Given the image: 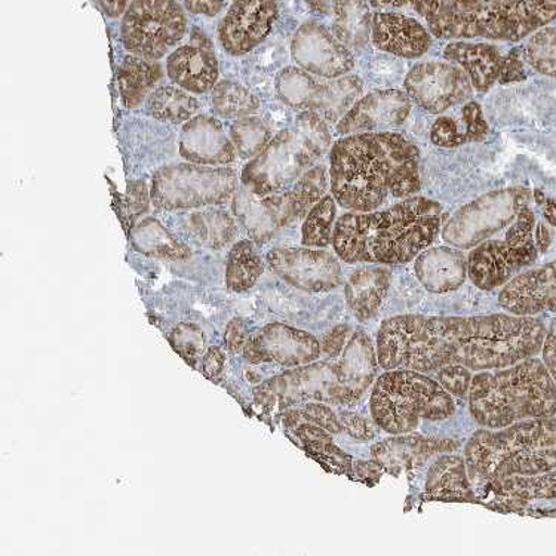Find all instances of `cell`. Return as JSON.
Segmentation results:
<instances>
[{
    "mask_svg": "<svg viewBox=\"0 0 556 556\" xmlns=\"http://www.w3.org/2000/svg\"><path fill=\"white\" fill-rule=\"evenodd\" d=\"M295 435L302 441L306 452L315 457L320 465H326L336 472L346 473L351 470L352 462L339 446L332 442V433L312 424L295 426Z\"/></svg>",
    "mask_w": 556,
    "mask_h": 556,
    "instance_id": "f35d334b",
    "label": "cell"
},
{
    "mask_svg": "<svg viewBox=\"0 0 556 556\" xmlns=\"http://www.w3.org/2000/svg\"><path fill=\"white\" fill-rule=\"evenodd\" d=\"M526 63L540 75L556 79V28L545 27L522 45Z\"/></svg>",
    "mask_w": 556,
    "mask_h": 556,
    "instance_id": "b9f144b4",
    "label": "cell"
},
{
    "mask_svg": "<svg viewBox=\"0 0 556 556\" xmlns=\"http://www.w3.org/2000/svg\"><path fill=\"white\" fill-rule=\"evenodd\" d=\"M129 237H131L134 249L149 257L180 262L192 255L189 245L166 229L156 218L150 217L137 223L136 227L129 231Z\"/></svg>",
    "mask_w": 556,
    "mask_h": 556,
    "instance_id": "836d02e7",
    "label": "cell"
},
{
    "mask_svg": "<svg viewBox=\"0 0 556 556\" xmlns=\"http://www.w3.org/2000/svg\"><path fill=\"white\" fill-rule=\"evenodd\" d=\"M229 137L238 157L251 161L270 143L274 132L263 117L251 115L231 122Z\"/></svg>",
    "mask_w": 556,
    "mask_h": 556,
    "instance_id": "60d3db41",
    "label": "cell"
},
{
    "mask_svg": "<svg viewBox=\"0 0 556 556\" xmlns=\"http://www.w3.org/2000/svg\"><path fill=\"white\" fill-rule=\"evenodd\" d=\"M546 480L547 484H549L552 494H554V497L556 498V469L549 470V472H546Z\"/></svg>",
    "mask_w": 556,
    "mask_h": 556,
    "instance_id": "6125c7cd",
    "label": "cell"
},
{
    "mask_svg": "<svg viewBox=\"0 0 556 556\" xmlns=\"http://www.w3.org/2000/svg\"><path fill=\"white\" fill-rule=\"evenodd\" d=\"M182 7L197 17L215 18L225 10L226 0H182Z\"/></svg>",
    "mask_w": 556,
    "mask_h": 556,
    "instance_id": "816d5d0a",
    "label": "cell"
},
{
    "mask_svg": "<svg viewBox=\"0 0 556 556\" xmlns=\"http://www.w3.org/2000/svg\"><path fill=\"white\" fill-rule=\"evenodd\" d=\"M105 17L117 20L124 17L131 0H97Z\"/></svg>",
    "mask_w": 556,
    "mask_h": 556,
    "instance_id": "9f6ffc18",
    "label": "cell"
},
{
    "mask_svg": "<svg viewBox=\"0 0 556 556\" xmlns=\"http://www.w3.org/2000/svg\"><path fill=\"white\" fill-rule=\"evenodd\" d=\"M146 115L161 124L182 127L202 111V103L192 92L176 84H161L144 103Z\"/></svg>",
    "mask_w": 556,
    "mask_h": 556,
    "instance_id": "d6a6232c",
    "label": "cell"
},
{
    "mask_svg": "<svg viewBox=\"0 0 556 556\" xmlns=\"http://www.w3.org/2000/svg\"><path fill=\"white\" fill-rule=\"evenodd\" d=\"M178 153L186 162L206 166H231L238 153L223 122L199 113L178 134Z\"/></svg>",
    "mask_w": 556,
    "mask_h": 556,
    "instance_id": "603a6c76",
    "label": "cell"
},
{
    "mask_svg": "<svg viewBox=\"0 0 556 556\" xmlns=\"http://www.w3.org/2000/svg\"><path fill=\"white\" fill-rule=\"evenodd\" d=\"M419 165L420 149L404 134L344 136L330 150L331 194L344 210L369 213L391 198L416 197L421 188Z\"/></svg>",
    "mask_w": 556,
    "mask_h": 556,
    "instance_id": "7a4b0ae2",
    "label": "cell"
},
{
    "mask_svg": "<svg viewBox=\"0 0 556 556\" xmlns=\"http://www.w3.org/2000/svg\"><path fill=\"white\" fill-rule=\"evenodd\" d=\"M331 361L291 368L255 389V403L266 408L324 403L353 405L375 383L379 359L371 337L353 330L342 353Z\"/></svg>",
    "mask_w": 556,
    "mask_h": 556,
    "instance_id": "277c9868",
    "label": "cell"
},
{
    "mask_svg": "<svg viewBox=\"0 0 556 556\" xmlns=\"http://www.w3.org/2000/svg\"><path fill=\"white\" fill-rule=\"evenodd\" d=\"M337 201L331 193L320 199L308 211L302 226V245L308 249H327L332 243L337 222Z\"/></svg>",
    "mask_w": 556,
    "mask_h": 556,
    "instance_id": "ab89813d",
    "label": "cell"
},
{
    "mask_svg": "<svg viewBox=\"0 0 556 556\" xmlns=\"http://www.w3.org/2000/svg\"><path fill=\"white\" fill-rule=\"evenodd\" d=\"M188 34V11L178 0H131L121 18L125 51L141 59H165Z\"/></svg>",
    "mask_w": 556,
    "mask_h": 556,
    "instance_id": "7c38bea8",
    "label": "cell"
},
{
    "mask_svg": "<svg viewBox=\"0 0 556 556\" xmlns=\"http://www.w3.org/2000/svg\"><path fill=\"white\" fill-rule=\"evenodd\" d=\"M211 111L218 119L238 121L255 115L262 108L260 99L237 80L220 79L210 94Z\"/></svg>",
    "mask_w": 556,
    "mask_h": 556,
    "instance_id": "74e56055",
    "label": "cell"
},
{
    "mask_svg": "<svg viewBox=\"0 0 556 556\" xmlns=\"http://www.w3.org/2000/svg\"><path fill=\"white\" fill-rule=\"evenodd\" d=\"M441 226V204L416 194L386 210L343 214L331 245L349 265H407L435 242Z\"/></svg>",
    "mask_w": 556,
    "mask_h": 556,
    "instance_id": "3957f363",
    "label": "cell"
},
{
    "mask_svg": "<svg viewBox=\"0 0 556 556\" xmlns=\"http://www.w3.org/2000/svg\"><path fill=\"white\" fill-rule=\"evenodd\" d=\"M291 59L295 66L324 79L351 75L355 55L340 42L326 24L308 20L295 30L291 40Z\"/></svg>",
    "mask_w": 556,
    "mask_h": 556,
    "instance_id": "ac0fdd59",
    "label": "cell"
},
{
    "mask_svg": "<svg viewBox=\"0 0 556 556\" xmlns=\"http://www.w3.org/2000/svg\"><path fill=\"white\" fill-rule=\"evenodd\" d=\"M368 3L376 11H397L408 7V0H368Z\"/></svg>",
    "mask_w": 556,
    "mask_h": 556,
    "instance_id": "680465c9",
    "label": "cell"
},
{
    "mask_svg": "<svg viewBox=\"0 0 556 556\" xmlns=\"http://www.w3.org/2000/svg\"><path fill=\"white\" fill-rule=\"evenodd\" d=\"M435 372V380L450 395L458 397L469 395L473 376L465 365H446V367H442Z\"/></svg>",
    "mask_w": 556,
    "mask_h": 556,
    "instance_id": "bcb514c9",
    "label": "cell"
},
{
    "mask_svg": "<svg viewBox=\"0 0 556 556\" xmlns=\"http://www.w3.org/2000/svg\"><path fill=\"white\" fill-rule=\"evenodd\" d=\"M320 343L311 332L286 324H269L250 336L243 346V356L251 364H275L283 368H298L316 363Z\"/></svg>",
    "mask_w": 556,
    "mask_h": 556,
    "instance_id": "ffe728a7",
    "label": "cell"
},
{
    "mask_svg": "<svg viewBox=\"0 0 556 556\" xmlns=\"http://www.w3.org/2000/svg\"><path fill=\"white\" fill-rule=\"evenodd\" d=\"M339 419L343 429L346 430L349 435L355 438V440L369 441L376 437V429L372 428V425L369 424L368 419L359 416V414L343 412L340 414Z\"/></svg>",
    "mask_w": 556,
    "mask_h": 556,
    "instance_id": "681fc988",
    "label": "cell"
},
{
    "mask_svg": "<svg viewBox=\"0 0 556 556\" xmlns=\"http://www.w3.org/2000/svg\"><path fill=\"white\" fill-rule=\"evenodd\" d=\"M182 229L199 245L222 250L230 245L239 235L238 223L227 211L208 206L182 215Z\"/></svg>",
    "mask_w": 556,
    "mask_h": 556,
    "instance_id": "4dcf8cb0",
    "label": "cell"
},
{
    "mask_svg": "<svg viewBox=\"0 0 556 556\" xmlns=\"http://www.w3.org/2000/svg\"><path fill=\"white\" fill-rule=\"evenodd\" d=\"M470 481L533 477L556 469V420L530 419L477 430L465 448Z\"/></svg>",
    "mask_w": 556,
    "mask_h": 556,
    "instance_id": "8992f818",
    "label": "cell"
},
{
    "mask_svg": "<svg viewBox=\"0 0 556 556\" xmlns=\"http://www.w3.org/2000/svg\"><path fill=\"white\" fill-rule=\"evenodd\" d=\"M556 20V0H456L433 38L521 42Z\"/></svg>",
    "mask_w": 556,
    "mask_h": 556,
    "instance_id": "ba28073f",
    "label": "cell"
},
{
    "mask_svg": "<svg viewBox=\"0 0 556 556\" xmlns=\"http://www.w3.org/2000/svg\"><path fill=\"white\" fill-rule=\"evenodd\" d=\"M369 409L377 428L404 435L421 421L450 419L456 413L453 396L435 379L414 369H388L372 386Z\"/></svg>",
    "mask_w": 556,
    "mask_h": 556,
    "instance_id": "9c48e42d",
    "label": "cell"
},
{
    "mask_svg": "<svg viewBox=\"0 0 556 556\" xmlns=\"http://www.w3.org/2000/svg\"><path fill=\"white\" fill-rule=\"evenodd\" d=\"M278 20V0H230L217 27V40L230 56L250 54L267 38Z\"/></svg>",
    "mask_w": 556,
    "mask_h": 556,
    "instance_id": "d6986e66",
    "label": "cell"
},
{
    "mask_svg": "<svg viewBox=\"0 0 556 556\" xmlns=\"http://www.w3.org/2000/svg\"><path fill=\"white\" fill-rule=\"evenodd\" d=\"M169 340H172L173 348L180 353L181 358L194 367L202 349H204V332L192 324H181L172 332Z\"/></svg>",
    "mask_w": 556,
    "mask_h": 556,
    "instance_id": "f6af8a7d",
    "label": "cell"
},
{
    "mask_svg": "<svg viewBox=\"0 0 556 556\" xmlns=\"http://www.w3.org/2000/svg\"><path fill=\"white\" fill-rule=\"evenodd\" d=\"M266 262L278 278L302 291L328 292L343 282L339 258L324 249H274L267 253Z\"/></svg>",
    "mask_w": 556,
    "mask_h": 556,
    "instance_id": "e0dca14e",
    "label": "cell"
},
{
    "mask_svg": "<svg viewBox=\"0 0 556 556\" xmlns=\"http://www.w3.org/2000/svg\"><path fill=\"white\" fill-rule=\"evenodd\" d=\"M404 89L414 104L432 115L465 104L475 91L465 71L446 60L417 63L405 76Z\"/></svg>",
    "mask_w": 556,
    "mask_h": 556,
    "instance_id": "2e32d148",
    "label": "cell"
},
{
    "mask_svg": "<svg viewBox=\"0 0 556 556\" xmlns=\"http://www.w3.org/2000/svg\"><path fill=\"white\" fill-rule=\"evenodd\" d=\"M454 2L456 0H408V7H412L413 11L425 20L430 34H432Z\"/></svg>",
    "mask_w": 556,
    "mask_h": 556,
    "instance_id": "7dc6e473",
    "label": "cell"
},
{
    "mask_svg": "<svg viewBox=\"0 0 556 556\" xmlns=\"http://www.w3.org/2000/svg\"><path fill=\"white\" fill-rule=\"evenodd\" d=\"M304 2H306L308 10L316 15H320V17L331 14L332 0H304Z\"/></svg>",
    "mask_w": 556,
    "mask_h": 556,
    "instance_id": "91938a15",
    "label": "cell"
},
{
    "mask_svg": "<svg viewBox=\"0 0 556 556\" xmlns=\"http://www.w3.org/2000/svg\"><path fill=\"white\" fill-rule=\"evenodd\" d=\"M426 491L433 497L473 498L466 460L460 456L438 458L428 472Z\"/></svg>",
    "mask_w": 556,
    "mask_h": 556,
    "instance_id": "e575fe53",
    "label": "cell"
},
{
    "mask_svg": "<svg viewBox=\"0 0 556 556\" xmlns=\"http://www.w3.org/2000/svg\"><path fill=\"white\" fill-rule=\"evenodd\" d=\"M542 361L556 383V318L551 320L542 348Z\"/></svg>",
    "mask_w": 556,
    "mask_h": 556,
    "instance_id": "db71d44e",
    "label": "cell"
},
{
    "mask_svg": "<svg viewBox=\"0 0 556 556\" xmlns=\"http://www.w3.org/2000/svg\"><path fill=\"white\" fill-rule=\"evenodd\" d=\"M498 304L509 314H556V260L510 279L498 294Z\"/></svg>",
    "mask_w": 556,
    "mask_h": 556,
    "instance_id": "d4e9b609",
    "label": "cell"
},
{
    "mask_svg": "<svg viewBox=\"0 0 556 556\" xmlns=\"http://www.w3.org/2000/svg\"><path fill=\"white\" fill-rule=\"evenodd\" d=\"M414 271L433 294L457 291L468 278V257L456 247H433L417 255Z\"/></svg>",
    "mask_w": 556,
    "mask_h": 556,
    "instance_id": "484cf974",
    "label": "cell"
},
{
    "mask_svg": "<svg viewBox=\"0 0 556 556\" xmlns=\"http://www.w3.org/2000/svg\"><path fill=\"white\" fill-rule=\"evenodd\" d=\"M442 54L465 71L475 91L489 92L498 83L503 54L497 45L458 39L446 45Z\"/></svg>",
    "mask_w": 556,
    "mask_h": 556,
    "instance_id": "4316f807",
    "label": "cell"
},
{
    "mask_svg": "<svg viewBox=\"0 0 556 556\" xmlns=\"http://www.w3.org/2000/svg\"><path fill=\"white\" fill-rule=\"evenodd\" d=\"M392 274L386 267H361L349 276L344 286L346 303L359 323L375 318L391 288Z\"/></svg>",
    "mask_w": 556,
    "mask_h": 556,
    "instance_id": "83f0119b",
    "label": "cell"
},
{
    "mask_svg": "<svg viewBox=\"0 0 556 556\" xmlns=\"http://www.w3.org/2000/svg\"><path fill=\"white\" fill-rule=\"evenodd\" d=\"M331 31L349 50L363 51L371 40L372 12L368 0H332Z\"/></svg>",
    "mask_w": 556,
    "mask_h": 556,
    "instance_id": "1f68e13d",
    "label": "cell"
},
{
    "mask_svg": "<svg viewBox=\"0 0 556 556\" xmlns=\"http://www.w3.org/2000/svg\"><path fill=\"white\" fill-rule=\"evenodd\" d=\"M489 122L477 101L463 104L458 117L442 115L430 129V141L442 149H456L463 144L480 143L489 137Z\"/></svg>",
    "mask_w": 556,
    "mask_h": 556,
    "instance_id": "f1b7e54d",
    "label": "cell"
},
{
    "mask_svg": "<svg viewBox=\"0 0 556 556\" xmlns=\"http://www.w3.org/2000/svg\"><path fill=\"white\" fill-rule=\"evenodd\" d=\"M526 60L522 55V47L513 48L506 55H503L501 77L498 83L515 84L527 79Z\"/></svg>",
    "mask_w": 556,
    "mask_h": 556,
    "instance_id": "c3c4849f",
    "label": "cell"
},
{
    "mask_svg": "<svg viewBox=\"0 0 556 556\" xmlns=\"http://www.w3.org/2000/svg\"><path fill=\"white\" fill-rule=\"evenodd\" d=\"M531 190L523 186L493 190L462 206L442 229V239L460 250H470L513 225L519 211L529 206Z\"/></svg>",
    "mask_w": 556,
    "mask_h": 556,
    "instance_id": "9a60e30c",
    "label": "cell"
},
{
    "mask_svg": "<svg viewBox=\"0 0 556 556\" xmlns=\"http://www.w3.org/2000/svg\"><path fill=\"white\" fill-rule=\"evenodd\" d=\"M332 144L328 122L318 113L300 112L291 127L275 134L270 143L243 166L241 185L260 198L281 193L314 168Z\"/></svg>",
    "mask_w": 556,
    "mask_h": 556,
    "instance_id": "52a82bcc",
    "label": "cell"
},
{
    "mask_svg": "<svg viewBox=\"0 0 556 556\" xmlns=\"http://www.w3.org/2000/svg\"><path fill=\"white\" fill-rule=\"evenodd\" d=\"M282 420L291 429L302 424H312L334 433V435L343 430L339 416L324 403H306L302 408L287 409Z\"/></svg>",
    "mask_w": 556,
    "mask_h": 556,
    "instance_id": "7bdbcfd3",
    "label": "cell"
},
{
    "mask_svg": "<svg viewBox=\"0 0 556 556\" xmlns=\"http://www.w3.org/2000/svg\"><path fill=\"white\" fill-rule=\"evenodd\" d=\"M535 215L529 206L519 211L517 220L502 239H486L468 255V276L482 291L505 287L522 269L533 265L539 250L534 241Z\"/></svg>",
    "mask_w": 556,
    "mask_h": 556,
    "instance_id": "4fadbf2b",
    "label": "cell"
},
{
    "mask_svg": "<svg viewBox=\"0 0 556 556\" xmlns=\"http://www.w3.org/2000/svg\"><path fill=\"white\" fill-rule=\"evenodd\" d=\"M165 71L160 61L141 59L128 54L117 68V91L122 104L128 111L140 108L146 103L154 89L160 87Z\"/></svg>",
    "mask_w": 556,
    "mask_h": 556,
    "instance_id": "f546056e",
    "label": "cell"
},
{
    "mask_svg": "<svg viewBox=\"0 0 556 556\" xmlns=\"http://www.w3.org/2000/svg\"><path fill=\"white\" fill-rule=\"evenodd\" d=\"M328 189L330 169L326 164H316L281 193L260 198L239 186L231 199V211L251 239L263 243L269 241L276 230L304 220L308 211L326 197Z\"/></svg>",
    "mask_w": 556,
    "mask_h": 556,
    "instance_id": "30bf717a",
    "label": "cell"
},
{
    "mask_svg": "<svg viewBox=\"0 0 556 556\" xmlns=\"http://www.w3.org/2000/svg\"><path fill=\"white\" fill-rule=\"evenodd\" d=\"M535 245H538L539 253H546L552 243V231L546 222H539L535 226L534 233Z\"/></svg>",
    "mask_w": 556,
    "mask_h": 556,
    "instance_id": "6f0895ef",
    "label": "cell"
},
{
    "mask_svg": "<svg viewBox=\"0 0 556 556\" xmlns=\"http://www.w3.org/2000/svg\"><path fill=\"white\" fill-rule=\"evenodd\" d=\"M371 43L386 54L420 59L430 50L433 36L417 18L397 11H376L371 20Z\"/></svg>",
    "mask_w": 556,
    "mask_h": 556,
    "instance_id": "cb8c5ba5",
    "label": "cell"
},
{
    "mask_svg": "<svg viewBox=\"0 0 556 556\" xmlns=\"http://www.w3.org/2000/svg\"><path fill=\"white\" fill-rule=\"evenodd\" d=\"M547 328L534 316L400 315L381 323L377 359L384 371L435 372L446 365L470 371L510 367L542 352Z\"/></svg>",
    "mask_w": 556,
    "mask_h": 556,
    "instance_id": "6da1fadb",
    "label": "cell"
},
{
    "mask_svg": "<svg viewBox=\"0 0 556 556\" xmlns=\"http://www.w3.org/2000/svg\"><path fill=\"white\" fill-rule=\"evenodd\" d=\"M225 343L227 351L237 353L245 346L247 343V324L241 318L230 320L225 332Z\"/></svg>",
    "mask_w": 556,
    "mask_h": 556,
    "instance_id": "f5cc1de1",
    "label": "cell"
},
{
    "mask_svg": "<svg viewBox=\"0 0 556 556\" xmlns=\"http://www.w3.org/2000/svg\"><path fill=\"white\" fill-rule=\"evenodd\" d=\"M456 442L433 438L409 437L380 442L372 448V456L380 465H420L430 454L456 448Z\"/></svg>",
    "mask_w": 556,
    "mask_h": 556,
    "instance_id": "d590c367",
    "label": "cell"
},
{
    "mask_svg": "<svg viewBox=\"0 0 556 556\" xmlns=\"http://www.w3.org/2000/svg\"><path fill=\"white\" fill-rule=\"evenodd\" d=\"M413 101L400 89H376L361 97L336 124L339 136L393 131L407 122Z\"/></svg>",
    "mask_w": 556,
    "mask_h": 556,
    "instance_id": "7402d4cb",
    "label": "cell"
},
{
    "mask_svg": "<svg viewBox=\"0 0 556 556\" xmlns=\"http://www.w3.org/2000/svg\"><path fill=\"white\" fill-rule=\"evenodd\" d=\"M468 396L475 421L489 429L556 414L555 380L534 356L510 367L478 372Z\"/></svg>",
    "mask_w": 556,
    "mask_h": 556,
    "instance_id": "5b68a950",
    "label": "cell"
},
{
    "mask_svg": "<svg viewBox=\"0 0 556 556\" xmlns=\"http://www.w3.org/2000/svg\"><path fill=\"white\" fill-rule=\"evenodd\" d=\"M275 91L288 108L315 112L328 124H337L359 100L364 83L356 75L324 79L298 66H288L276 75Z\"/></svg>",
    "mask_w": 556,
    "mask_h": 556,
    "instance_id": "5bb4252c",
    "label": "cell"
},
{
    "mask_svg": "<svg viewBox=\"0 0 556 556\" xmlns=\"http://www.w3.org/2000/svg\"><path fill=\"white\" fill-rule=\"evenodd\" d=\"M265 274V262L253 239H242L231 247L226 263V286L233 292L251 290Z\"/></svg>",
    "mask_w": 556,
    "mask_h": 556,
    "instance_id": "8d00e7d4",
    "label": "cell"
},
{
    "mask_svg": "<svg viewBox=\"0 0 556 556\" xmlns=\"http://www.w3.org/2000/svg\"><path fill=\"white\" fill-rule=\"evenodd\" d=\"M353 328L351 326H337L332 328L330 332H327L320 342V351L324 355L337 356L342 353L344 346H346L348 340L351 339Z\"/></svg>",
    "mask_w": 556,
    "mask_h": 556,
    "instance_id": "f907efd6",
    "label": "cell"
},
{
    "mask_svg": "<svg viewBox=\"0 0 556 556\" xmlns=\"http://www.w3.org/2000/svg\"><path fill=\"white\" fill-rule=\"evenodd\" d=\"M150 204H152V197H150L148 181L144 178L129 181L119 208L122 225L128 233L136 227L138 218L148 213Z\"/></svg>",
    "mask_w": 556,
    "mask_h": 556,
    "instance_id": "ee69618b",
    "label": "cell"
},
{
    "mask_svg": "<svg viewBox=\"0 0 556 556\" xmlns=\"http://www.w3.org/2000/svg\"><path fill=\"white\" fill-rule=\"evenodd\" d=\"M233 166H206L192 162L165 164L153 173L150 197L157 211L178 213L226 205L238 192Z\"/></svg>",
    "mask_w": 556,
    "mask_h": 556,
    "instance_id": "8fae6325",
    "label": "cell"
},
{
    "mask_svg": "<svg viewBox=\"0 0 556 556\" xmlns=\"http://www.w3.org/2000/svg\"><path fill=\"white\" fill-rule=\"evenodd\" d=\"M543 218L547 225L556 227V198H549L543 202Z\"/></svg>",
    "mask_w": 556,
    "mask_h": 556,
    "instance_id": "94428289",
    "label": "cell"
},
{
    "mask_svg": "<svg viewBox=\"0 0 556 556\" xmlns=\"http://www.w3.org/2000/svg\"><path fill=\"white\" fill-rule=\"evenodd\" d=\"M225 361V353L222 352V349L210 348L202 356V371L208 379H215V377L222 375Z\"/></svg>",
    "mask_w": 556,
    "mask_h": 556,
    "instance_id": "11a10c76",
    "label": "cell"
},
{
    "mask_svg": "<svg viewBox=\"0 0 556 556\" xmlns=\"http://www.w3.org/2000/svg\"><path fill=\"white\" fill-rule=\"evenodd\" d=\"M165 72L172 84L194 96L213 91L215 84L220 80V66L213 40L202 28L193 27L189 39L166 56Z\"/></svg>",
    "mask_w": 556,
    "mask_h": 556,
    "instance_id": "44dd1931",
    "label": "cell"
}]
</instances>
